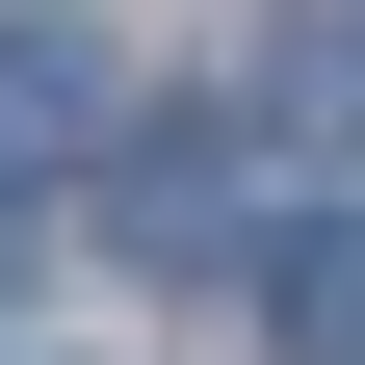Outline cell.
Instances as JSON below:
<instances>
[{
	"mask_svg": "<svg viewBox=\"0 0 365 365\" xmlns=\"http://www.w3.org/2000/svg\"><path fill=\"white\" fill-rule=\"evenodd\" d=\"M261 130L365 157V0H287V26H261Z\"/></svg>",
	"mask_w": 365,
	"mask_h": 365,
	"instance_id": "1",
	"label": "cell"
},
{
	"mask_svg": "<svg viewBox=\"0 0 365 365\" xmlns=\"http://www.w3.org/2000/svg\"><path fill=\"white\" fill-rule=\"evenodd\" d=\"M261 339H287V365H365V209L261 235Z\"/></svg>",
	"mask_w": 365,
	"mask_h": 365,
	"instance_id": "2",
	"label": "cell"
},
{
	"mask_svg": "<svg viewBox=\"0 0 365 365\" xmlns=\"http://www.w3.org/2000/svg\"><path fill=\"white\" fill-rule=\"evenodd\" d=\"M105 235L130 261H209V235H235V130H157V157L105 182Z\"/></svg>",
	"mask_w": 365,
	"mask_h": 365,
	"instance_id": "3",
	"label": "cell"
},
{
	"mask_svg": "<svg viewBox=\"0 0 365 365\" xmlns=\"http://www.w3.org/2000/svg\"><path fill=\"white\" fill-rule=\"evenodd\" d=\"M105 130V26H0V182Z\"/></svg>",
	"mask_w": 365,
	"mask_h": 365,
	"instance_id": "4",
	"label": "cell"
}]
</instances>
